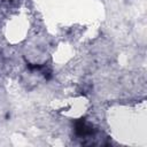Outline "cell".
<instances>
[{
	"label": "cell",
	"mask_w": 147,
	"mask_h": 147,
	"mask_svg": "<svg viewBox=\"0 0 147 147\" xmlns=\"http://www.w3.org/2000/svg\"><path fill=\"white\" fill-rule=\"evenodd\" d=\"M75 131L80 137H86L88 134H92V132H93L92 127L83 118H80L79 121L76 122V124H75Z\"/></svg>",
	"instance_id": "1"
}]
</instances>
